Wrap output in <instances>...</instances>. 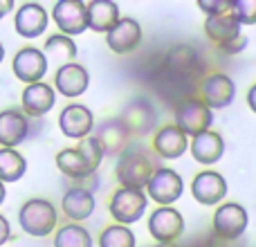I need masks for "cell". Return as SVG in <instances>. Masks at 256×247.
<instances>
[{
    "instance_id": "1",
    "label": "cell",
    "mask_w": 256,
    "mask_h": 247,
    "mask_svg": "<svg viewBox=\"0 0 256 247\" xmlns=\"http://www.w3.org/2000/svg\"><path fill=\"white\" fill-rule=\"evenodd\" d=\"M56 209L45 198H30L18 209V225L25 234L34 236V238L50 236L56 227Z\"/></svg>"
},
{
    "instance_id": "2",
    "label": "cell",
    "mask_w": 256,
    "mask_h": 247,
    "mask_svg": "<svg viewBox=\"0 0 256 247\" xmlns=\"http://www.w3.org/2000/svg\"><path fill=\"white\" fill-rule=\"evenodd\" d=\"M155 168L158 166H155L153 160L146 153H142V150H126L120 158V162H117L115 176H117V182H120L124 189L144 191L146 182L150 180Z\"/></svg>"
},
{
    "instance_id": "3",
    "label": "cell",
    "mask_w": 256,
    "mask_h": 247,
    "mask_svg": "<svg viewBox=\"0 0 256 247\" xmlns=\"http://www.w3.org/2000/svg\"><path fill=\"white\" fill-rule=\"evenodd\" d=\"M146 198L158 202L160 207H173L184 194V182H182L180 173L173 171L168 166H158L146 182L144 189Z\"/></svg>"
},
{
    "instance_id": "4",
    "label": "cell",
    "mask_w": 256,
    "mask_h": 247,
    "mask_svg": "<svg viewBox=\"0 0 256 247\" xmlns=\"http://www.w3.org/2000/svg\"><path fill=\"white\" fill-rule=\"evenodd\" d=\"M146 207H148V198H146L144 191L124 189V186H120L110 196V202H108V212L115 218V225H124V227L140 220L146 214Z\"/></svg>"
},
{
    "instance_id": "5",
    "label": "cell",
    "mask_w": 256,
    "mask_h": 247,
    "mask_svg": "<svg viewBox=\"0 0 256 247\" xmlns=\"http://www.w3.org/2000/svg\"><path fill=\"white\" fill-rule=\"evenodd\" d=\"M173 117H176L173 126L180 128L186 137H196L204 130H212L214 124V110H209L204 106L202 99H184V102H180Z\"/></svg>"
},
{
    "instance_id": "6",
    "label": "cell",
    "mask_w": 256,
    "mask_h": 247,
    "mask_svg": "<svg viewBox=\"0 0 256 247\" xmlns=\"http://www.w3.org/2000/svg\"><path fill=\"white\" fill-rule=\"evenodd\" d=\"M117 120L124 124V128L130 132V137H144L155 128L158 122V112L150 99L135 97L124 106V110L117 115Z\"/></svg>"
},
{
    "instance_id": "7",
    "label": "cell",
    "mask_w": 256,
    "mask_h": 247,
    "mask_svg": "<svg viewBox=\"0 0 256 247\" xmlns=\"http://www.w3.org/2000/svg\"><path fill=\"white\" fill-rule=\"evenodd\" d=\"M250 225L248 209L238 202H222L212 218L214 234L222 240H234L245 234Z\"/></svg>"
},
{
    "instance_id": "8",
    "label": "cell",
    "mask_w": 256,
    "mask_h": 247,
    "mask_svg": "<svg viewBox=\"0 0 256 247\" xmlns=\"http://www.w3.org/2000/svg\"><path fill=\"white\" fill-rule=\"evenodd\" d=\"M52 18L63 36H81L88 30V14L86 2L81 0H58L52 9Z\"/></svg>"
},
{
    "instance_id": "9",
    "label": "cell",
    "mask_w": 256,
    "mask_h": 247,
    "mask_svg": "<svg viewBox=\"0 0 256 247\" xmlns=\"http://www.w3.org/2000/svg\"><path fill=\"white\" fill-rule=\"evenodd\" d=\"M200 94H202V102L209 110H220V108L232 106L236 97V84L225 72H214L202 79Z\"/></svg>"
},
{
    "instance_id": "10",
    "label": "cell",
    "mask_w": 256,
    "mask_h": 247,
    "mask_svg": "<svg viewBox=\"0 0 256 247\" xmlns=\"http://www.w3.org/2000/svg\"><path fill=\"white\" fill-rule=\"evenodd\" d=\"M148 232L158 243H176L184 234V218L176 207H158L148 216Z\"/></svg>"
},
{
    "instance_id": "11",
    "label": "cell",
    "mask_w": 256,
    "mask_h": 247,
    "mask_svg": "<svg viewBox=\"0 0 256 247\" xmlns=\"http://www.w3.org/2000/svg\"><path fill=\"white\" fill-rule=\"evenodd\" d=\"M94 140H97L99 148H102L104 158H122V155L128 150V146H130V132L124 128V124H122L117 117H110V120L102 122L97 126V130H94Z\"/></svg>"
},
{
    "instance_id": "12",
    "label": "cell",
    "mask_w": 256,
    "mask_h": 247,
    "mask_svg": "<svg viewBox=\"0 0 256 247\" xmlns=\"http://www.w3.org/2000/svg\"><path fill=\"white\" fill-rule=\"evenodd\" d=\"M191 196L204 207L220 204L227 198V180L222 173L204 168L191 180Z\"/></svg>"
},
{
    "instance_id": "13",
    "label": "cell",
    "mask_w": 256,
    "mask_h": 247,
    "mask_svg": "<svg viewBox=\"0 0 256 247\" xmlns=\"http://www.w3.org/2000/svg\"><path fill=\"white\" fill-rule=\"evenodd\" d=\"M58 128L68 140H86L94 130V115L84 104H70L58 115Z\"/></svg>"
},
{
    "instance_id": "14",
    "label": "cell",
    "mask_w": 256,
    "mask_h": 247,
    "mask_svg": "<svg viewBox=\"0 0 256 247\" xmlns=\"http://www.w3.org/2000/svg\"><path fill=\"white\" fill-rule=\"evenodd\" d=\"M48 66H50L48 58H45V54L40 52L38 48L18 50L12 61V70H14V74H16V79L27 86L43 81L45 72H48Z\"/></svg>"
},
{
    "instance_id": "15",
    "label": "cell",
    "mask_w": 256,
    "mask_h": 247,
    "mask_svg": "<svg viewBox=\"0 0 256 247\" xmlns=\"http://www.w3.org/2000/svg\"><path fill=\"white\" fill-rule=\"evenodd\" d=\"M90 86V72L81 63H66L58 66L54 74V92H61L63 97L74 99L88 90Z\"/></svg>"
},
{
    "instance_id": "16",
    "label": "cell",
    "mask_w": 256,
    "mask_h": 247,
    "mask_svg": "<svg viewBox=\"0 0 256 247\" xmlns=\"http://www.w3.org/2000/svg\"><path fill=\"white\" fill-rule=\"evenodd\" d=\"M50 25V16L45 12V7H40L38 2H25L18 7L16 16H14V27L16 34L22 38H36L43 36L45 30Z\"/></svg>"
},
{
    "instance_id": "17",
    "label": "cell",
    "mask_w": 256,
    "mask_h": 247,
    "mask_svg": "<svg viewBox=\"0 0 256 247\" xmlns=\"http://www.w3.org/2000/svg\"><path fill=\"white\" fill-rule=\"evenodd\" d=\"M30 117L18 108H7L0 112V148H16L30 137Z\"/></svg>"
},
{
    "instance_id": "18",
    "label": "cell",
    "mask_w": 256,
    "mask_h": 247,
    "mask_svg": "<svg viewBox=\"0 0 256 247\" xmlns=\"http://www.w3.org/2000/svg\"><path fill=\"white\" fill-rule=\"evenodd\" d=\"M142 43V25L135 18H120L115 27L106 34V45L115 54H130Z\"/></svg>"
},
{
    "instance_id": "19",
    "label": "cell",
    "mask_w": 256,
    "mask_h": 247,
    "mask_svg": "<svg viewBox=\"0 0 256 247\" xmlns=\"http://www.w3.org/2000/svg\"><path fill=\"white\" fill-rule=\"evenodd\" d=\"M56 104V92H54L52 86H48L45 81H38V84L25 86L20 97V108L25 117H43L48 115L50 110Z\"/></svg>"
},
{
    "instance_id": "20",
    "label": "cell",
    "mask_w": 256,
    "mask_h": 247,
    "mask_svg": "<svg viewBox=\"0 0 256 247\" xmlns=\"http://www.w3.org/2000/svg\"><path fill=\"white\" fill-rule=\"evenodd\" d=\"M189 148V137L173 124L160 126L153 135V150L162 160H178Z\"/></svg>"
},
{
    "instance_id": "21",
    "label": "cell",
    "mask_w": 256,
    "mask_h": 247,
    "mask_svg": "<svg viewBox=\"0 0 256 247\" xmlns=\"http://www.w3.org/2000/svg\"><path fill=\"white\" fill-rule=\"evenodd\" d=\"M94 194L88 186H70L61 198V209L72 222L81 225L84 220H88L94 214Z\"/></svg>"
},
{
    "instance_id": "22",
    "label": "cell",
    "mask_w": 256,
    "mask_h": 247,
    "mask_svg": "<svg viewBox=\"0 0 256 247\" xmlns=\"http://www.w3.org/2000/svg\"><path fill=\"white\" fill-rule=\"evenodd\" d=\"M189 150H191V158L198 164L212 166V164L220 162L222 155H225V140L216 130H204L200 135L191 137Z\"/></svg>"
},
{
    "instance_id": "23",
    "label": "cell",
    "mask_w": 256,
    "mask_h": 247,
    "mask_svg": "<svg viewBox=\"0 0 256 247\" xmlns=\"http://www.w3.org/2000/svg\"><path fill=\"white\" fill-rule=\"evenodd\" d=\"M86 14H88V30L97 34H108L122 18L120 7L112 0H92L86 4Z\"/></svg>"
},
{
    "instance_id": "24",
    "label": "cell",
    "mask_w": 256,
    "mask_h": 247,
    "mask_svg": "<svg viewBox=\"0 0 256 247\" xmlns=\"http://www.w3.org/2000/svg\"><path fill=\"white\" fill-rule=\"evenodd\" d=\"M204 34L212 43H216L218 48L232 43L234 38L240 36V25L234 16L230 14H222V16H212L204 20Z\"/></svg>"
},
{
    "instance_id": "25",
    "label": "cell",
    "mask_w": 256,
    "mask_h": 247,
    "mask_svg": "<svg viewBox=\"0 0 256 247\" xmlns=\"http://www.w3.org/2000/svg\"><path fill=\"white\" fill-rule=\"evenodd\" d=\"M56 168L70 180H94V173L76 148H63L56 153Z\"/></svg>"
},
{
    "instance_id": "26",
    "label": "cell",
    "mask_w": 256,
    "mask_h": 247,
    "mask_svg": "<svg viewBox=\"0 0 256 247\" xmlns=\"http://www.w3.org/2000/svg\"><path fill=\"white\" fill-rule=\"evenodd\" d=\"M40 52L45 54V58H56L61 66H66V63H74L76 58V43L70 38V36H63V34H54L50 36L48 40H45V48L40 50Z\"/></svg>"
},
{
    "instance_id": "27",
    "label": "cell",
    "mask_w": 256,
    "mask_h": 247,
    "mask_svg": "<svg viewBox=\"0 0 256 247\" xmlns=\"http://www.w3.org/2000/svg\"><path fill=\"white\" fill-rule=\"evenodd\" d=\"M27 173V162L16 148H0V182H18Z\"/></svg>"
},
{
    "instance_id": "28",
    "label": "cell",
    "mask_w": 256,
    "mask_h": 247,
    "mask_svg": "<svg viewBox=\"0 0 256 247\" xmlns=\"http://www.w3.org/2000/svg\"><path fill=\"white\" fill-rule=\"evenodd\" d=\"M54 247H92V236L84 225H63L54 236Z\"/></svg>"
},
{
    "instance_id": "29",
    "label": "cell",
    "mask_w": 256,
    "mask_h": 247,
    "mask_svg": "<svg viewBox=\"0 0 256 247\" xmlns=\"http://www.w3.org/2000/svg\"><path fill=\"white\" fill-rule=\"evenodd\" d=\"M99 247H137L135 234L124 225H108L99 234Z\"/></svg>"
},
{
    "instance_id": "30",
    "label": "cell",
    "mask_w": 256,
    "mask_h": 247,
    "mask_svg": "<svg viewBox=\"0 0 256 247\" xmlns=\"http://www.w3.org/2000/svg\"><path fill=\"white\" fill-rule=\"evenodd\" d=\"M74 148L79 150L81 158L86 160V164L90 166V171L97 173L99 166H102V160H104V153H102V148H99L97 140L90 135V137H86V140H81L79 146H74Z\"/></svg>"
},
{
    "instance_id": "31",
    "label": "cell",
    "mask_w": 256,
    "mask_h": 247,
    "mask_svg": "<svg viewBox=\"0 0 256 247\" xmlns=\"http://www.w3.org/2000/svg\"><path fill=\"white\" fill-rule=\"evenodd\" d=\"M168 66L176 72H186L196 66V52L186 45H180L173 52H168Z\"/></svg>"
},
{
    "instance_id": "32",
    "label": "cell",
    "mask_w": 256,
    "mask_h": 247,
    "mask_svg": "<svg viewBox=\"0 0 256 247\" xmlns=\"http://www.w3.org/2000/svg\"><path fill=\"white\" fill-rule=\"evenodd\" d=\"M232 16L238 25H256V0H234L232 2Z\"/></svg>"
},
{
    "instance_id": "33",
    "label": "cell",
    "mask_w": 256,
    "mask_h": 247,
    "mask_svg": "<svg viewBox=\"0 0 256 247\" xmlns=\"http://www.w3.org/2000/svg\"><path fill=\"white\" fill-rule=\"evenodd\" d=\"M198 9L207 14V18L222 16V14H230L232 12V2H230V0H200Z\"/></svg>"
},
{
    "instance_id": "34",
    "label": "cell",
    "mask_w": 256,
    "mask_h": 247,
    "mask_svg": "<svg viewBox=\"0 0 256 247\" xmlns=\"http://www.w3.org/2000/svg\"><path fill=\"white\" fill-rule=\"evenodd\" d=\"M248 43H250V40H248V36H245V34H240L238 38H234V40H232V43L222 45L220 50H222V52H225V54H230V56H234V54H240V52H243V50L248 48Z\"/></svg>"
},
{
    "instance_id": "35",
    "label": "cell",
    "mask_w": 256,
    "mask_h": 247,
    "mask_svg": "<svg viewBox=\"0 0 256 247\" xmlns=\"http://www.w3.org/2000/svg\"><path fill=\"white\" fill-rule=\"evenodd\" d=\"M12 238V225L4 216H0V247H2L7 240Z\"/></svg>"
},
{
    "instance_id": "36",
    "label": "cell",
    "mask_w": 256,
    "mask_h": 247,
    "mask_svg": "<svg viewBox=\"0 0 256 247\" xmlns=\"http://www.w3.org/2000/svg\"><path fill=\"white\" fill-rule=\"evenodd\" d=\"M245 99H248V108H250V110H252L254 115H256V84L250 86L248 97H245Z\"/></svg>"
},
{
    "instance_id": "37",
    "label": "cell",
    "mask_w": 256,
    "mask_h": 247,
    "mask_svg": "<svg viewBox=\"0 0 256 247\" xmlns=\"http://www.w3.org/2000/svg\"><path fill=\"white\" fill-rule=\"evenodd\" d=\"M12 9H14V2H12V0H0V20H2V18L7 16Z\"/></svg>"
},
{
    "instance_id": "38",
    "label": "cell",
    "mask_w": 256,
    "mask_h": 247,
    "mask_svg": "<svg viewBox=\"0 0 256 247\" xmlns=\"http://www.w3.org/2000/svg\"><path fill=\"white\" fill-rule=\"evenodd\" d=\"M4 196H7V189H4V184L0 182V204L4 202Z\"/></svg>"
},
{
    "instance_id": "39",
    "label": "cell",
    "mask_w": 256,
    "mask_h": 247,
    "mask_svg": "<svg viewBox=\"0 0 256 247\" xmlns=\"http://www.w3.org/2000/svg\"><path fill=\"white\" fill-rule=\"evenodd\" d=\"M155 247H178V245L176 243H158Z\"/></svg>"
},
{
    "instance_id": "40",
    "label": "cell",
    "mask_w": 256,
    "mask_h": 247,
    "mask_svg": "<svg viewBox=\"0 0 256 247\" xmlns=\"http://www.w3.org/2000/svg\"><path fill=\"white\" fill-rule=\"evenodd\" d=\"M2 58H4V48H2V43H0V63H2Z\"/></svg>"
}]
</instances>
